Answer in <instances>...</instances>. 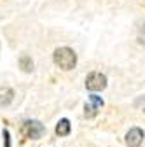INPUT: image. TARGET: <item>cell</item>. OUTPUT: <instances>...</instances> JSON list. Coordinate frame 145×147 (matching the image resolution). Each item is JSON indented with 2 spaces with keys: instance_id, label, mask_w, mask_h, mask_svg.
<instances>
[{
  "instance_id": "10",
  "label": "cell",
  "mask_w": 145,
  "mask_h": 147,
  "mask_svg": "<svg viewBox=\"0 0 145 147\" xmlns=\"http://www.w3.org/2000/svg\"><path fill=\"white\" fill-rule=\"evenodd\" d=\"M4 147H11V137H9V131L7 130L4 131Z\"/></svg>"
},
{
  "instance_id": "4",
  "label": "cell",
  "mask_w": 145,
  "mask_h": 147,
  "mask_svg": "<svg viewBox=\"0 0 145 147\" xmlns=\"http://www.w3.org/2000/svg\"><path fill=\"white\" fill-rule=\"evenodd\" d=\"M142 140H143V131L140 128H131L126 133V144H128V147H140Z\"/></svg>"
},
{
  "instance_id": "3",
  "label": "cell",
  "mask_w": 145,
  "mask_h": 147,
  "mask_svg": "<svg viewBox=\"0 0 145 147\" xmlns=\"http://www.w3.org/2000/svg\"><path fill=\"white\" fill-rule=\"evenodd\" d=\"M23 133H25V137H28V138H40V137L46 133V128H44V124L39 123V121H26V123L23 124Z\"/></svg>"
},
{
  "instance_id": "2",
  "label": "cell",
  "mask_w": 145,
  "mask_h": 147,
  "mask_svg": "<svg viewBox=\"0 0 145 147\" xmlns=\"http://www.w3.org/2000/svg\"><path fill=\"white\" fill-rule=\"evenodd\" d=\"M107 86V77L100 72H91L86 79V88L89 91H101Z\"/></svg>"
},
{
  "instance_id": "5",
  "label": "cell",
  "mask_w": 145,
  "mask_h": 147,
  "mask_svg": "<svg viewBox=\"0 0 145 147\" xmlns=\"http://www.w3.org/2000/svg\"><path fill=\"white\" fill-rule=\"evenodd\" d=\"M12 100H14V91L11 88H7V86L0 88V107L9 105Z\"/></svg>"
},
{
  "instance_id": "1",
  "label": "cell",
  "mask_w": 145,
  "mask_h": 147,
  "mask_svg": "<svg viewBox=\"0 0 145 147\" xmlns=\"http://www.w3.org/2000/svg\"><path fill=\"white\" fill-rule=\"evenodd\" d=\"M54 63L63 70H72L77 63V54L72 51L70 47H58L54 51Z\"/></svg>"
},
{
  "instance_id": "8",
  "label": "cell",
  "mask_w": 145,
  "mask_h": 147,
  "mask_svg": "<svg viewBox=\"0 0 145 147\" xmlns=\"http://www.w3.org/2000/svg\"><path fill=\"white\" fill-rule=\"evenodd\" d=\"M89 103H91L93 107H96L98 110L103 107V100H101L100 96H96V95H91V96H89Z\"/></svg>"
},
{
  "instance_id": "9",
  "label": "cell",
  "mask_w": 145,
  "mask_h": 147,
  "mask_svg": "<svg viewBox=\"0 0 145 147\" xmlns=\"http://www.w3.org/2000/svg\"><path fill=\"white\" fill-rule=\"evenodd\" d=\"M84 110H86V117H95V116H96V112H98V109H96V107H93L91 103H86Z\"/></svg>"
},
{
  "instance_id": "6",
  "label": "cell",
  "mask_w": 145,
  "mask_h": 147,
  "mask_svg": "<svg viewBox=\"0 0 145 147\" xmlns=\"http://www.w3.org/2000/svg\"><path fill=\"white\" fill-rule=\"evenodd\" d=\"M56 133H58L60 137H66V135L70 133V121H68V119H61V121L58 123Z\"/></svg>"
},
{
  "instance_id": "7",
  "label": "cell",
  "mask_w": 145,
  "mask_h": 147,
  "mask_svg": "<svg viewBox=\"0 0 145 147\" xmlns=\"http://www.w3.org/2000/svg\"><path fill=\"white\" fill-rule=\"evenodd\" d=\"M19 67L25 70V72H32L33 70V61L30 56H26V54H23V56L19 58Z\"/></svg>"
}]
</instances>
